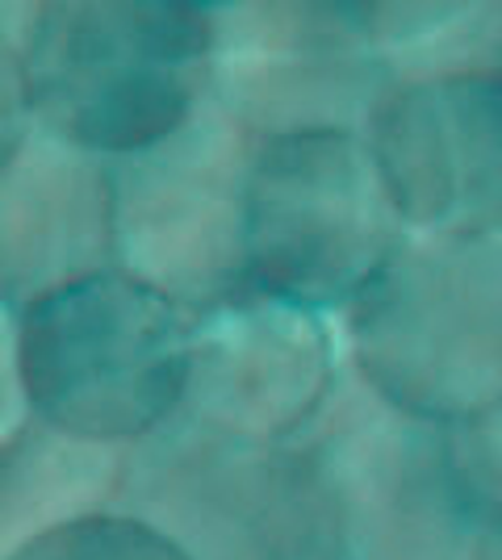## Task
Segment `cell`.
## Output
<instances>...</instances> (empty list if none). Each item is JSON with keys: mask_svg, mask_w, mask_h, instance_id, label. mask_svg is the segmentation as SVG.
I'll use <instances>...</instances> for the list:
<instances>
[{"mask_svg": "<svg viewBox=\"0 0 502 560\" xmlns=\"http://www.w3.org/2000/svg\"><path fill=\"white\" fill-rule=\"evenodd\" d=\"M339 339L348 373L407 419L453 431L502 410V234H407Z\"/></svg>", "mask_w": 502, "mask_h": 560, "instance_id": "7a4b0ae2", "label": "cell"}, {"mask_svg": "<svg viewBox=\"0 0 502 560\" xmlns=\"http://www.w3.org/2000/svg\"><path fill=\"white\" fill-rule=\"evenodd\" d=\"M121 511L164 527L192 560H343L331 490L306 435L243 444L176 419L130 447Z\"/></svg>", "mask_w": 502, "mask_h": 560, "instance_id": "277c9868", "label": "cell"}, {"mask_svg": "<svg viewBox=\"0 0 502 560\" xmlns=\"http://www.w3.org/2000/svg\"><path fill=\"white\" fill-rule=\"evenodd\" d=\"M306 440L331 490L343 560H469L478 523L440 427L398 415L343 373Z\"/></svg>", "mask_w": 502, "mask_h": 560, "instance_id": "52a82bcc", "label": "cell"}, {"mask_svg": "<svg viewBox=\"0 0 502 560\" xmlns=\"http://www.w3.org/2000/svg\"><path fill=\"white\" fill-rule=\"evenodd\" d=\"M394 84L502 75L499 4H360Z\"/></svg>", "mask_w": 502, "mask_h": 560, "instance_id": "4fadbf2b", "label": "cell"}, {"mask_svg": "<svg viewBox=\"0 0 502 560\" xmlns=\"http://www.w3.org/2000/svg\"><path fill=\"white\" fill-rule=\"evenodd\" d=\"M30 415L96 444L139 447L180 419L192 314L121 268L17 310Z\"/></svg>", "mask_w": 502, "mask_h": 560, "instance_id": "3957f363", "label": "cell"}, {"mask_svg": "<svg viewBox=\"0 0 502 560\" xmlns=\"http://www.w3.org/2000/svg\"><path fill=\"white\" fill-rule=\"evenodd\" d=\"M256 142L210 101L180 135L109 160L121 272L155 284L192 318L252 289L247 185Z\"/></svg>", "mask_w": 502, "mask_h": 560, "instance_id": "8992f818", "label": "cell"}, {"mask_svg": "<svg viewBox=\"0 0 502 560\" xmlns=\"http://www.w3.org/2000/svg\"><path fill=\"white\" fill-rule=\"evenodd\" d=\"M444 440L474 523L502 511V410L444 431Z\"/></svg>", "mask_w": 502, "mask_h": 560, "instance_id": "9a60e30c", "label": "cell"}, {"mask_svg": "<svg viewBox=\"0 0 502 560\" xmlns=\"http://www.w3.org/2000/svg\"><path fill=\"white\" fill-rule=\"evenodd\" d=\"M343 373L331 314L243 289L192 318L180 419L243 444H289L323 419Z\"/></svg>", "mask_w": 502, "mask_h": 560, "instance_id": "9c48e42d", "label": "cell"}, {"mask_svg": "<svg viewBox=\"0 0 502 560\" xmlns=\"http://www.w3.org/2000/svg\"><path fill=\"white\" fill-rule=\"evenodd\" d=\"M30 419V397L22 381V339H17V310L0 302V444Z\"/></svg>", "mask_w": 502, "mask_h": 560, "instance_id": "e0dca14e", "label": "cell"}, {"mask_svg": "<svg viewBox=\"0 0 502 560\" xmlns=\"http://www.w3.org/2000/svg\"><path fill=\"white\" fill-rule=\"evenodd\" d=\"M469 560H502V511L486 514L478 527H474Z\"/></svg>", "mask_w": 502, "mask_h": 560, "instance_id": "ac0fdd59", "label": "cell"}, {"mask_svg": "<svg viewBox=\"0 0 502 560\" xmlns=\"http://www.w3.org/2000/svg\"><path fill=\"white\" fill-rule=\"evenodd\" d=\"M13 560H192V552L151 518L114 506L55 527Z\"/></svg>", "mask_w": 502, "mask_h": 560, "instance_id": "5bb4252c", "label": "cell"}, {"mask_svg": "<svg viewBox=\"0 0 502 560\" xmlns=\"http://www.w3.org/2000/svg\"><path fill=\"white\" fill-rule=\"evenodd\" d=\"M109 268H118L109 160L34 130L0 172V302L25 310Z\"/></svg>", "mask_w": 502, "mask_h": 560, "instance_id": "8fae6325", "label": "cell"}, {"mask_svg": "<svg viewBox=\"0 0 502 560\" xmlns=\"http://www.w3.org/2000/svg\"><path fill=\"white\" fill-rule=\"evenodd\" d=\"M389 89L360 4H214L210 101L252 139L364 135Z\"/></svg>", "mask_w": 502, "mask_h": 560, "instance_id": "ba28073f", "label": "cell"}, {"mask_svg": "<svg viewBox=\"0 0 502 560\" xmlns=\"http://www.w3.org/2000/svg\"><path fill=\"white\" fill-rule=\"evenodd\" d=\"M364 139L410 234H502V75L394 84Z\"/></svg>", "mask_w": 502, "mask_h": 560, "instance_id": "30bf717a", "label": "cell"}, {"mask_svg": "<svg viewBox=\"0 0 502 560\" xmlns=\"http://www.w3.org/2000/svg\"><path fill=\"white\" fill-rule=\"evenodd\" d=\"M407 234L364 135L318 130L256 142L247 185L252 289L335 318Z\"/></svg>", "mask_w": 502, "mask_h": 560, "instance_id": "5b68a950", "label": "cell"}, {"mask_svg": "<svg viewBox=\"0 0 502 560\" xmlns=\"http://www.w3.org/2000/svg\"><path fill=\"white\" fill-rule=\"evenodd\" d=\"M130 447L80 440L30 419L0 444V560H13L38 536L121 506Z\"/></svg>", "mask_w": 502, "mask_h": 560, "instance_id": "7c38bea8", "label": "cell"}, {"mask_svg": "<svg viewBox=\"0 0 502 560\" xmlns=\"http://www.w3.org/2000/svg\"><path fill=\"white\" fill-rule=\"evenodd\" d=\"M17 43L38 130L96 160L151 151L210 105L214 4H34Z\"/></svg>", "mask_w": 502, "mask_h": 560, "instance_id": "6da1fadb", "label": "cell"}, {"mask_svg": "<svg viewBox=\"0 0 502 560\" xmlns=\"http://www.w3.org/2000/svg\"><path fill=\"white\" fill-rule=\"evenodd\" d=\"M38 121L30 105V84H25L22 43L0 18V172L17 160L25 142L34 139Z\"/></svg>", "mask_w": 502, "mask_h": 560, "instance_id": "2e32d148", "label": "cell"}]
</instances>
